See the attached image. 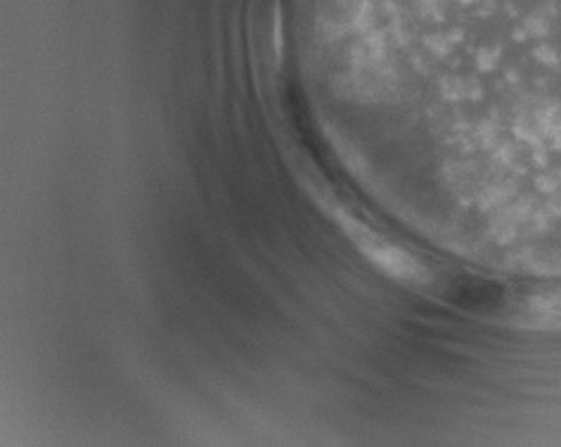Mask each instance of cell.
I'll return each mask as SVG.
<instances>
[{
    "label": "cell",
    "mask_w": 561,
    "mask_h": 447,
    "mask_svg": "<svg viewBox=\"0 0 561 447\" xmlns=\"http://www.w3.org/2000/svg\"><path fill=\"white\" fill-rule=\"evenodd\" d=\"M346 237L351 238L354 245L365 254L380 271L391 275L394 279L411 283V285H425L431 279L426 266L420 260L412 256L411 252L398 248L389 242L382 234L375 233L359 220L352 219L348 215L337 217Z\"/></svg>",
    "instance_id": "6da1fadb"
},
{
    "label": "cell",
    "mask_w": 561,
    "mask_h": 447,
    "mask_svg": "<svg viewBox=\"0 0 561 447\" xmlns=\"http://www.w3.org/2000/svg\"><path fill=\"white\" fill-rule=\"evenodd\" d=\"M523 314L526 323L538 329H561V289L529 298Z\"/></svg>",
    "instance_id": "7a4b0ae2"
}]
</instances>
